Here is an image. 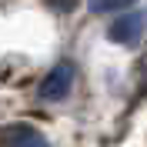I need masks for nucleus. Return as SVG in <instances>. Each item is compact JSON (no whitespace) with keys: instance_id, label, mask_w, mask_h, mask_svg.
Masks as SVG:
<instances>
[{"instance_id":"nucleus-1","label":"nucleus","mask_w":147,"mask_h":147,"mask_svg":"<svg viewBox=\"0 0 147 147\" xmlns=\"http://www.w3.org/2000/svg\"><path fill=\"white\" fill-rule=\"evenodd\" d=\"M70 84H74V67L70 64H57L44 77V84H40V97L44 100H64L70 94Z\"/></svg>"},{"instance_id":"nucleus-2","label":"nucleus","mask_w":147,"mask_h":147,"mask_svg":"<svg viewBox=\"0 0 147 147\" xmlns=\"http://www.w3.org/2000/svg\"><path fill=\"white\" fill-rule=\"evenodd\" d=\"M140 34H144V13H127V17H120L110 24L107 37L114 40V44H124V47H134L140 40Z\"/></svg>"},{"instance_id":"nucleus-3","label":"nucleus","mask_w":147,"mask_h":147,"mask_svg":"<svg viewBox=\"0 0 147 147\" xmlns=\"http://www.w3.org/2000/svg\"><path fill=\"white\" fill-rule=\"evenodd\" d=\"M3 140H7V147H50L34 127H7Z\"/></svg>"},{"instance_id":"nucleus-4","label":"nucleus","mask_w":147,"mask_h":147,"mask_svg":"<svg viewBox=\"0 0 147 147\" xmlns=\"http://www.w3.org/2000/svg\"><path fill=\"white\" fill-rule=\"evenodd\" d=\"M134 0H87V7L94 10V13H107V10H124L130 7Z\"/></svg>"},{"instance_id":"nucleus-5","label":"nucleus","mask_w":147,"mask_h":147,"mask_svg":"<svg viewBox=\"0 0 147 147\" xmlns=\"http://www.w3.org/2000/svg\"><path fill=\"white\" fill-rule=\"evenodd\" d=\"M47 3H50L54 10H60V13H67V10H74L80 0H47Z\"/></svg>"}]
</instances>
